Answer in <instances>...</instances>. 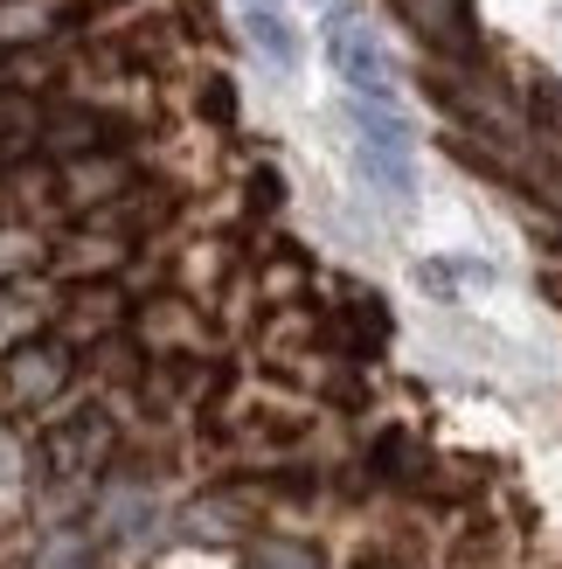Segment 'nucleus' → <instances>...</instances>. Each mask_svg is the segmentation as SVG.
Returning <instances> with one entry per match:
<instances>
[{
	"instance_id": "1",
	"label": "nucleus",
	"mask_w": 562,
	"mask_h": 569,
	"mask_svg": "<svg viewBox=\"0 0 562 569\" xmlns=\"http://www.w3.org/2000/svg\"><path fill=\"white\" fill-rule=\"evenodd\" d=\"M77 361H83V348H70L56 327H36V333L8 340V348H0V410H14V417H49V410L70 396Z\"/></svg>"
},
{
	"instance_id": "2",
	"label": "nucleus",
	"mask_w": 562,
	"mask_h": 569,
	"mask_svg": "<svg viewBox=\"0 0 562 569\" xmlns=\"http://www.w3.org/2000/svg\"><path fill=\"white\" fill-rule=\"evenodd\" d=\"M320 49H327V70L341 77V91L361 104H403L397 91V63L375 36V21L348 8V0H327V21H320Z\"/></svg>"
},
{
	"instance_id": "3",
	"label": "nucleus",
	"mask_w": 562,
	"mask_h": 569,
	"mask_svg": "<svg viewBox=\"0 0 562 569\" xmlns=\"http://www.w3.org/2000/svg\"><path fill=\"white\" fill-rule=\"evenodd\" d=\"M111 451H119V417L104 403H70V410H49L36 438V466L49 487H91L111 466Z\"/></svg>"
},
{
	"instance_id": "4",
	"label": "nucleus",
	"mask_w": 562,
	"mask_h": 569,
	"mask_svg": "<svg viewBox=\"0 0 562 569\" xmlns=\"http://www.w3.org/2000/svg\"><path fill=\"white\" fill-rule=\"evenodd\" d=\"M348 126H354V160L369 188H382L389 202H410L417 194V126L403 104H361L348 98Z\"/></svg>"
},
{
	"instance_id": "5",
	"label": "nucleus",
	"mask_w": 562,
	"mask_h": 569,
	"mask_svg": "<svg viewBox=\"0 0 562 569\" xmlns=\"http://www.w3.org/2000/svg\"><path fill=\"white\" fill-rule=\"evenodd\" d=\"M243 36L258 42V56L278 63L285 77L305 63V42H299V28H292V14L278 8V0H243Z\"/></svg>"
},
{
	"instance_id": "6",
	"label": "nucleus",
	"mask_w": 562,
	"mask_h": 569,
	"mask_svg": "<svg viewBox=\"0 0 562 569\" xmlns=\"http://www.w3.org/2000/svg\"><path fill=\"white\" fill-rule=\"evenodd\" d=\"M486 284H493V264L459 258V250H444V258H424V264H417V292H431V299H444V306L486 292Z\"/></svg>"
}]
</instances>
